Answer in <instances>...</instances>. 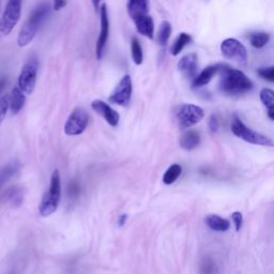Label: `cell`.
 Listing matches in <instances>:
<instances>
[{"label":"cell","mask_w":274,"mask_h":274,"mask_svg":"<svg viewBox=\"0 0 274 274\" xmlns=\"http://www.w3.org/2000/svg\"><path fill=\"white\" fill-rule=\"evenodd\" d=\"M217 73L220 74V89L229 95L243 94L253 89V82L242 71L233 69L226 63H219Z\"/></svg>","instance_id":"6da1fadb"},{"label":"cell","mask_w":274,"mask_h":274,"mask_svg":"<svg viewBox=\"0 0 274 274\" xmlns=\"http://www.w3.org/2000/svg\"><path fill=\"white\" fill-rule=\"evenodd\" d=\"M127 13L134 21L137 31L141 35L153 39L155 35V23L149 12V4L146 0H131L127 3Z\"/></svg>","instance_id":"7a4b0ae2"},{"label":"cell","mask_w":274,"mask_h":274,"mask_svg":"<svg viewBox=\"0 0 274 274\" xmlns=\"http://www.w3.org/2000/svg\"><path fill=\"white\" fill-rule=\"evenodd\" d=\"M50 12L51 7L48 4L39 5L36 9L32 11V13L29 15L28 20L20 30V34L18 37L19 46L24 47L31 43L32 40L37 36L39 28L41 27L42 24L47 19V16L50 15Z\"/></svg>","instance_id":"3957f363"},{"label":"cell","mask_w":274,"mask_h":274,"mask_svg":"<svg viewBox=\"0 0 274 274\" xmlns=\"http://www.w3.org/2000/svg\"><path fill=\"white\" fill-rule=\"evenodd\" d=\"M61 197V181L59 172L56 169L51 177L50 188L42 197L39 206V212L43 217L50 216L58 209Z\"/></svg>","instance_id":"277c9868"},{"label":"cell","mask_w":274,"mask_h":274,"mask_svg":"<svg viewBox=\"0 0 274 274\" xmlns=\"http://www.w3.org/2000/svg\"><path fill=\"white\" fill-rule=\"evenodd\" d=\"M230 127L233 135H236L237 137H239V139L243 140L246 143L253 144V145H259V146L274 147L273 139L251 130V128L247 127L238 117L232 118Z\"/></svg>","instance_id":"5b68a950"},{"label":"cell","mask_w":274,"mask_h":274,"mask_svg":"<svg viewBox=\"0 0 274 274\" xmlns=\"http://www.w3.org/2000/svg\"><path fill=\"white\" fill-rule=\"evenodd\" d=\"M22 12L20 0H11L7 4L5 13L0 19V36H8L19 23Z\"/></svg>","instance_id":"8992f818"},{"label":"cell","mask_w":274,"mask_h":274,"mask_svg":"<svg viewBox=\"0 0 274 274\" xmlns=\"http://www.w3.org/2000/svg\"><path fill=\"white\" fill-rule=\"evenodd\" d=\"M39 63L36 59L28 60L24 67L19 76V88L26 94H31L34 92L37 83Z\"/></svg>","instance_id":"52a82bcc"},{"label":"cell","mask_w":274,"mask_h":274,"mask_svg":"<svg viewBox=\"0 0 274 274\" xmlns=\"http://www.w3.org/2000/svg\"><path fill=\"white\" fill-rule=\"evenodd\" d=\"M88 122H89V116L86 109L77 107L71 112L64 124V133L69 136L80 135L86 130Z\"/></svg>","instance_id":"ba28073f"},{"label":"cell","mask_w":274,"mask_h":274,"mask_svg":"<svg viewBox=\"0 0 274 274\" xmlns=\"http://www.w3.org/2000/svg\"><path fill=\"white\" fill-rule=\"evenodd\" d=\"M221 52L225 58L233 60L241 64H245L248 55L245 46L236 39H226L221 44Z\"/></svg>","instance_id":"9c48e42d"},{"label":"cell","mask_w":274,"mask_h":274,"mask_svg":"<svg viewBox=\"0 0 274 274\" xmlns=\"http://www.w3.org/2000/svg\"><path fill=\"white\" fill-rule=\"evenodd\" d=\"M205 116L204 109L194 104H184L177 110V118L183 128L197 124Z\"/></svg>","instance_id":"30bf717a"},{"label":"cell","mask_w":274,"mask_h":274,"mask_svg":"<svg viewBox=\"0 0 274 274\" xmlns=\"http://www.w3.org/2000/svg\"><path fill=\"white\" fill-rule=\"evenodd\" d=\"M132 79L130 75H124L119 80L118 85L116 86L115 90L109 96V102L117 104L120 106H126L131 101L132 96Z\"/></svg>","instance_id":"8fae6325"},{"label":"cell","mask_w":274,"mask_h":274,"mask_svg":"<svg viewBox=\"0 0 274 274\" xmlns=\"http://www.w3.org/2000/svg\"><path fill=\"white\" fill-rule=\"evenodd\" d=\"M100 15H101V30H100V35L95 46L96 58H98L99 60L103 57L104 48H105L106 46V43L108 41V36H109V19H108L107 7L105 4H103L100 8Z\"/></svg>","instance_id":"7c38bea8"},{"label":"cell","mask_w":274,"mask_h":274,"mask_svg":"<svg viewBox=\"0 0 274 274\" xmlns=\"http://www.w3.org/2000/svg\"><path fill=\"white\" fill-rule=\"evenodd\" d=\"M91 107L96 112V114H99L100 116H102L104 119H105V121L110 126L116 127L118 125L120 116L115 109H112L108 105L107 103H105L102 100H94L91 103Z\"/></svg>","instance_id":"4fadbf2b"},{"label":"cell","mask_w":274,"mask_h":274,"mask_svg":"<svg viewBox=\"0 0 274 274\" xmlns=\"http://www.w3.org/2000/svg\"><path fill=\"white\" fill-rule=\"evenodd\" d=\"M197 55L194 53L187 54L179 60L178 69L181 73L188 78L194 79L197 75Z\"/></svg>","instance_id":"5bb4252c"},{"label":"cell","mask_w":274,"mask_h":274,"mask_svg":"<svg viewBox=\"0 0 274 274\" xmlns=\"http://www.w3.org/2000/svg\"><path fill=\"white\" fill-rule=\"evenodd\" d=\"M217 73V66H209L206 69H204L200 73L193 79V87L199 88L208 85L211 82V79L214 77V75Z\"/></svg>","instance_id":"9a60e30c"},{"label":"cell","mask_w":274,"mask_h":274,"mask_svg":"<svg viewBox=\"0 0 274 274\" xmlns=\"http://www.w3.org/2000/svg\"><path fill=\"white\" fill-rule=\"evenodd\" d=\"M205 222L207 226L214 231H226L230 228V223L228 220L223 219L217 214H209L206 216Z\"/></svg>","instance_id":"2e32d148"},{"label":"cell","mask_w":274,"mask_h":274,"mask_svg":"<svg viewBox=\"0 0 274 274\" xmlns=\"http://www.w3.org/2000/svg\"><path fill=\"white\" fill-rule=\"evenodd\" d=\"M26 102V98L24 92L20 89L19 87H14L11 95H10V109L12 114H18V112L24 107Z\"/></svg>","instance_id":"e0dca14e"},{"label":"cell","mask_w":274,"mask_h":274,"mask_svg":"<svg viewBox=\"0 0 274 274\" xmlns=\"http://www.w3.org/2000/svg\"><path fill=\"white\" fill-rule=\"evenodd\" d=\"M200 135L196 131H188L184 133L180 140V146L184 150H193L199 146Z\"/></svg>","instance_id":"ac0fdd59"},{"label":"cell","mask_w":274,"mask_h":274,"mask_svg":"<svg viewBox=\"0 0 274 274\" xmlns=\"http://www.w3.org/2000/svg\"><path fill=\"white\" fill-rule=\"evenodd\" d=\"M191 41H192V38L190 35L185 34V32H181V34L178 36V38L175 40V42L171 48L172 55L173 56L179 55L182 52L183 48L189 43H191Z\"/></svg>","instance_id":"d6986e66"},{"label":"cell","mask_w":274,"mask_h":274,"mask_svg":"<svg viewBox=\"0 0 274 274\" xmlns=\"http://www.w3.org/2000/svg\"><path fill=\"white\" fill-rule=\"evenodd\" d=\"M270 36L267 32H253L248 36V41L255 48H262L268 44Z\"/></svg>","instance_id":"ffe728a7"},{"label":"cell","mask_w":274,"mask_h":274,"mask_svg":"<svg viewBox=\"0 0 274 274\" xmlns=\"http://www.w3.org/2000/svg\"><path fill=\"white\" fill-rule=\"evenodd\" d=\"M182 173V167L179 164H173L169 166L163 176V182L167 185L173 184L177 179L179 178Z\"/></svg>","instance_id":"44dd1931"},{"label":"cell","mask_w":274,"mask_h":274,"mask_svg":"<svg viewBox=\"0 0 274 274\" xmlns=\"http://www.w3.org/2000/svg\"><path fill=\"white\" fill-rule=\"evenodd\" d=\"M172 35V25L171 23L165 21L162 24H161L160 29H159V34H158V42L161 46H165L168 42L169 38H171Z\"/></svg>","instance_id":"7402d4cb"},{"label":"cell","mask_w":274,"mask_h":274,"mask_svg":"<svg viewBox=\"0 0 274 274\" xmlns=\"http://www.w3.org/2000/svg\"><path fill=\"white\" fill-rule=\"evenodd\" d=\"M131 55L134 63L137 64V66H141L144 60V54L141 43L137 38H133L131 41Z\"/></svg>","instance_id":"603a6c76"},{"label":"cell","mask_w":274,"mask_h":274,"mask_svg":"<svg viewBox=\"0 0 274 274\" xmlns=\"http://www.w3.org/2000/svg\"><path fill=\"white\" fill-rule=\"evenodd\" d=\"M259 98L261 103L268 109L274 107V90L269 89V88H263L259 93Z\"/></svg>","instance_id":"cb8c5ba5"},{"label":"cell","mask_w":274,"mask_h":274,"mask_svg":"<svg viewBox=\"0 0 274 274\" xmlns=\"http://www.w3.org/2000/svg\"><path fill=\"white\" fill-rule=\"evenodd\" d=\"M9 108H10V96L4 95L3 98L0 99V124H2L5 120L7 111Z\"/></svg>","instance_id":"d4e9b609"},{"label":"cell","mask_w":274,"mask_h":274,"mask_svg":"<svg viewBox=\"0 0 274 274\" xmlns=\"http://www.w3.org/2000/svg\"><path fill=\"white\" fill-rule=\"evenodd\" d=\"M257 74L261 78L268 80V82H274V66L269 68H260L257 70Z\"/></svg>","instance_id":"484cf974"},{"label":"cell","mask_w":274,"mask_h":274,"mask_svg":"<svg viewBox=\"0 0 274 274\" xmlns=\"http://www.w3.org/2000/svg\"><path fill=\"white\" fill-rule=\"evenodd\" d=\"M216 265L212 260L206 259L200 265V273L201 274H215L216 273Z\"/></svg>","instance_id":"4316f807"},{"label":"cell","mask_w":274,"mask_h":274,"mask_svg":"<svg viewBox=\"0 0 274 274\" xmlns=\"http://www.w3.org/2000/svg\"><path fill=\"white\" fill-rule=\"evenodd\" d=\"M231 219H232L233 224H235L236 230L239 231L241 229V227H242V224H243V215H242V213L239 212V211L233 212L231 214Z\"/></svg>","instance_id":"83f0119b"},{"label":"cell","mask_w":274,"mask_h":274,"mask_svg":"<svg viewBox=\"0 0 274 274\" xmlns=\"http://www.w3.org/2000/svg\"><path fill=\"white\" fill-rule=\"evenodd\" d=\"M15 171H16L15 165H9L5 169V171H2V173H0V185L6 181V179L9 178L12 174H14Z\"/></svg>","instance_id":"f1b7e54d"},{"label":"cell","mask_w":274,"mask_h":274,"mask_svg":"<svg viewBox=\"0 0 274 274\" xmlns=\"http://www.w3.org/2000/svg\"><path fill=\"white\" fill-rule=\"evenodd\" d=\"M209 127H210L212 132H216L217 128H219V121H217L216 117L213 115L210 117V120H209Z\"/></svg>","instance_id":"f546056e"},{"label":"cell","mask_w":274,"mask_h":274,"mask_svg":"<svg viewBox=\"0 0 274 274\" xmlns=\"http://www.w3.org/2000/svg\"><path fill=\"white\" fill-rule=\"evenodd\" d=\"M66 6H67V3H66V2H56V3L54 4V10L59 11V10L62 9V8L66 7Z\"/></svg>","instance_id":"4dcf8cb0"},{"label":"cell","mask_w":274,"mask_h":274,"mask_svg":"<svg viewBox=\"0 0 274 274\" xmlns=\"http://www.w3.org/2000/svg\"><path fill=\"white\" fill-rule=\"evenodd\" d=\"M125 221H126V214L120 215V217H119V225H120V226H123V225L125 224Z\"/></svg>","instance_id":"1f68e13d"},{"label":"cell","mask_w":274,"mask_h":274,"mask_svg":"<svg viewBox=\"0 0 274 274\" xmlns=\"http://www.w3.org/2000/svg\"><path fill=\"white\" fill-rule=\"evenodd\" d=\"M267 115H268V117H269L271 120H273V121H274V107L268 109Z\"/></svg>","instance_id":"d6a6232c"},{"label":"cell","mask_w":274,"mask_h":274,"mask_svg":"<svg viewBox=\"0 0 274 274\" xmlns=\"http://www.w3.org/2000/svg\"><path fill=\"white\" fill-rule=\"evenodd\" d=\"M6 83H7L6 78H0V93H2V91L4 90V88L6 86Z\"/></svg>","instance_id":"836d02e7"},{"label":"cell","mask_w":274,"mask_h":274,"mask_svg":"<svg viewBox=\"0 0 274 274\" xmlns=\"http://www.w3.org/2000/svg\"><path fill=\"white\" fill-rule=\"evenodd\" d=\"M99 5H100L99 2H94V3H93V6L95 7V10H96V11L99 10Z\"/></svg>","instance_id":"e575fe53"}]
</instances>
